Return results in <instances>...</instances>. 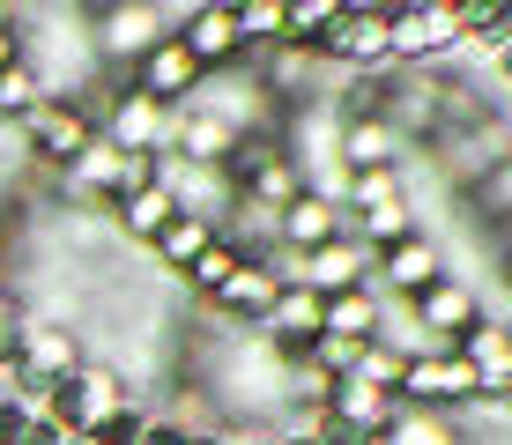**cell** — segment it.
<instances>
[{"label":"cell","mask_w":512,"mask_h":445,"mask_svg":"<svg viewBox=\"0 0 512 445\" xmlns=\"http://www.w3.org/2000/svg\"><path fill=\"white\" fill-rule=\"evenodd\" d=\"M320 67H349V75H372V67H394V15L386 0H342L334 23L312 45Z\"/></svg>","instance_id":"6da1fadb"},{"label":"cell","mask_w":512,"mask_h":445,"mask_svg":"<svg viewBox=\"0 0 512 445\" xmlns=\"http://www.w3.org/2000/svg\"><path fill=\"white\" fill-rule=\"evenodd\" d=\"M82 23H90V52L127 75V67H134L156 38H171V30H179V15L156 8V0H104V8H82Z\"/></svg>","instance_id":"7a4b0ae2"},{"label":"cell","mask_w":512,"mask_h":445,"mask_svg":"<svg viewBox=\"0 0 512 445\" xmlns=\"http://www.w3.org/2000/svg\"><path fill=\"white\" fill-rule=\"evenodd\" d=\"M15 134H23V156H30V164L67 171V164L97 141V119H90V104H75V97H45L38 112L15 119Z\"/></svg>","instance_id":"3957f363"},{"label":"cell","mask_w":512,"mask_h":445,"mask_svg":"<svg viewBox=\"0 0 512 445\" xmlns=\"http://www.w3.org/2000/svg\"><path fill=\"white\" fill-rule=\"evenodd\" d=\"M475 386H483V379H475L453 349H423V356L401 364L394 401H401V408H431V416H461V408L475 401Z\"/></svg>","instance_id":"277c9868"},{"label":"cell","mask_w":512,"mask_h":445,"mask_svg":"<svg viewBox=\"0 0 512 445\" xmlns=\"http://www.w3.org/2000/svg\"><path fill=\"white\" fill-rule=\"evenodd\" d=\"M386 15H394V67H438L446 52H461L446 0H386Z\"/></svg>","instance_id":"5b68a950"},{"label":"cell","mask_w":512,"mask_h":445,"mask_svg":"<svg viewBox=\"0 0 512 445\" xmlns=\"http://www.w3.org/2000/svg\"><path fill=\"white\" fill-rule=\"evenodd\" d=\"M90 119H97V141H112V149H127V156H164L171 112H164L156 97H141L127 75H119L112 104H104V112H90Z\"/></svg>","instance_id":"8992f818"},{"label":"cell","mask_w":512,"mask_h":445,"mask_svg":"<svg viewBox=\"0 0 512 445\" xmlns=\"http://www.w3.org/2000/svg\"><path fill=\"white\" fill-rule=\"evenodd\" d=\"M82 334L67 327V319H38L30 312V327H23V356H15V371H8V386H60L67 371L82 364Z\"/></svg>","instance_id":"52a82bcc"},{"label":"cell","mask_w":512,"mask_h":445,"mask_svg":"<svg viewBox=\"0 0 512 445\" xmlns=\"http://www.w3.org/2000/svg\"><path fill=\"white\" fill-rule=\"evenodd\" d=\"M290 282L312 290L320 305L327 297H349V290H372V253H364L357 238H334V245H320V253L290 260Z\"/></svg>","instance_id":"ba28073f"},{"label":"cell","mask_w":512,"mask_h":445,"mask_svg":"<svg viewBox=\"0 0 512 445\" xmlns=\"http://www.w3.org/2000/svg\"><path fill=\"white\" fill-rule=\"evenodd\" d=\"M290 282V260H245L231 282H223L216 297H208V312L216 319H231L238 334H253L260 319H268V305H275V290Z\"/></svg>","instance_id":"9c48e42d"},{"label":"cell","mask_w":512,"mask_h":445,"mask_svg":"<svg viewBox=\"0 0 512 445\" xmlns=\"http://www.w3.org/2000/svg\"><path fill=\"white\" fill-rule=\"evenodd\" d=\"M409 319L431 334V349H446L461 327H475V319H483V297H475L468 275H453V267H446V275H438L423 297H409Z\"/></svg>","instance_id":"30bf717a"},{"label":"cell","mask_w":512,"mask_h":445,"mask_svg":"<svg viewBox=\"0 0 512 445\" xmlns=\"http://www.w3.org/2000/svg\"><path fill=\"white\" fill-rule=\"evenodd\" d=\"M334 238H349V216L327 201V193H297V201L275 216L282 260H305V253H320V245H334Z\"/></svg>","instance_id":"8fae6325"},{"label":"cell","mask_w":512,"mask_h":445,"mask_svg":"<svg viewBox=\"0 0 512 445\" xmlns=\"http://www.w3.org/2000/svg\"><path fill=\"white\" fill-rule=\"evenodd\" d=\"M127 82L141 89V97H156L164 112H179V104L193 97V82H201V67H193V52H186L179 38H156V45L127 67Z\"/></svg>","instance_id":"7c38bea8"},{"label":"cell","mask_w":512,"mask_h":445,"mask_svg":"<svg viewBox=\"0 0 512 445\" xmlns=\"http://www.w3.org/2000/svg\"><path fill=\"white\" fill-rule=\"evenodd\" d=\"M401 416V401L386 386H364V379H334L327 386V423L334 438H386V423Z\"/></svg>","instance_id":"4fadbf2b"},{"label":"cell","mask_w":512,"mask_h":445,"mask_svg":"<svg viewBox=\"0 0 512 445\" xmlns=\"http://www.w3.org/2000/svg\"><path fill=\"white\" fill-rule=\"evenodd\" d=\"M171 38L193 52V67H201V75H216V67H238V60H245L238 23H231V0H216V8H186Z\"/></svg>","instance_id":"5bb4252c"},{"label":"cell","mask_w":512,"mask_h":445,"mask_svg":"<svg viewBox=\"0 0 512 445\" xmlns=\"http://www.w3.org/2000/svg\"><path fill=\"white\" fill-rule=\"evenodd\" d=\"M334 164H342V178L401 171V164H409V141L386 127V119H342V134H334Z\"/></svg>","instance_id":"9a60e30c"},{"label":"cell","mask_w":512,"mask_h":445,"mask_svg":"<svg viewBox=\"0 0 512 445\" xmlns=\"http://www.w3.org/2000/svg\"><path fill=\"white\" fill-rule=\"evenodd\" d=\"M253 334H260V342H268L275 356H305L312 342H320V297L297 290V282H282L275 305H268V319H260Z\"/></svg>","instance_id":"2e32d148"},{"label":"cell","mask_w":512,"mask_h":445,"mask_svg":"<svg viewBox=\"0 0 512 445\" xmlns=\"http://www.w3.org/2000/svg\"><path fill=\"white\" fill-rule=\"evenodd\" d=\"M438 275H446V253H438L423 230L401 238V245H386V253L372 260V290H394V297H423Z\"/></svg>","instance_id":"e0dca14e"},{"label":"cell","mask_w":512,"mask_h":445,"mask_svg":"<svg viewBox=\"0 0 512 445\" xmlns=\"http://www.w3.org/2000/svg\"><path fill=\"white\" fill-rule=\"evenodd\" d=\"M446 349L461 356V364L475 371V379H512V327H505L498 312H483L475 327H461Z\"/></svg>","instance_id":"ac0fdd59"},{"label":"cell","mask_w":512,"mask_h":445,"mask_svg":"<svg viewBox=\"0 0 512 445\" xmlns=\"http://www.w3.org/2000/svg\"><path fill=\"white\" fill-rule=\"evenodd\" d=\"M379 319H386L379 290H349V297L320 305V334H334V342H379Z\"/></svg>","instance_id":"d6986e66"},{"label":"cell","mask_w":512,"mask_h":445,"mask_svg":"<svg viewBox=\"0 0 512 445\" xmlns=\"http://www.w3.org/2000/svg\"><path fill=\"white\" fill-rule=\"evenodd\" d=\"M171 216H179V208H171L164 178H156V186H141V193H127V201H112V230H119V238H134V245H149Z\"/></svg>","instance_id":"ffe728a7"},{"label":"cell","mask_w":512,"mask_h":445,"mask_svg":"<svg viewBox=\"0 0 512 445\" xmlns=\"http://www.w3.org/2000/svg\"><path fill=\"white\" fill-rule=\"evenodd\" d=\"M216 238H223V230H208V223H193V216H171V223L149 238V260H156V267H171V275H186V267L201 260Z\"/></svg>","instance_id":"44dd1931"},{"label":"cell","mask_w":512,"mask_h":445,"mask_svg":"<svg viewBox=\"0 0 512 445\" xmlns=\"http://www.w3.org/2000/svg\"><path fill=\"white\" fill-rule=\"evenodd\" d=\"M409 201V171H357L342 186V216H372V208Z\"/></svg>","instance_id":"7402d4cb"},{"label":"cell","mask_w":512,"mask_h":445,"mask_svg":"<svg viewBox=\"0 0 512 445\" xmlns=\"http://www.w3.org/2000/svg\"><path fill=\"white\" fill-rule=\"evenodd\" d=\"M386 445H461V416H431V408H401L386 423Z\"/></svg>","instance_id":"603a6c76"},{"label":"cell","mask_w":512,"mask_h":445,"mask_svg":"<svg viewBox=\"0 0 512 445\" xmlns=\"http://www.w3.org/2000/svg\"><path fill=\"white\" fill-rule=\"evenodd\" d=\"M334 8H342V0H282V45L312 52V45H320V30L334 23Z\"/></svg>","instance_id":"cb8c5ba5"},{"label":"cell","mask_w":512,"mask_h":445,"mask_svg":"<svg viewBox=\"0 0 512 445\" xmlns=\"http://www.w3.org/2000/svg\"><path fill=\"white\" fill-rule=\"evenodd\" d=\"M238 267H245V260H238V245H231V238H216V245H208V253H201V260H193L186 275H179V282H186V290H193V297L208 305V297H216L223 282L238 275Z\"/></svg>","instance_id":"d4e9b609"},{"label":"cell","mask_w":512,"mask_h":445,"mask_svg":"<svg viewBox=\"0 0 512 445\" xmlns=\"http://www.w3.org/2000/svg\"><path fill=\"white\" fill-rule=\"evenodd\" d=\"M38 104H45V82L15 60L8 75H0V119H23V112H38Z\"/></svg>","instance_id":"484cf974"},{"label":"cell","mask_w":512,"mask_h":445,"mask_svg":"<svg viewBox=\"0 0 512 445\" xmlns=\"http://www.w3.org/2000/svg\"><path fill=\"white\" fill-rule=\"evenodd\" d=\"M23 327H30V305L15 290H0V371H15V356H23Z\"/></svg>","instance_id":"4316f807"},{"label":"cell","mask_w":512,"mask_h":445,"mask_svg":"<svg viewBox=\"0 0 512 445\" xmlns=\"http://www.w3.org/2000/svg\"><path fill=\"white\" fill-rule=\"evenodd\" d=\"M134 445H193V423H179V416H149Z\"/></svg>","instance_id":"83f0119b"},{"label":"cell","mask_w":512,"mask_h":445,"mask_svg":"<svg viewBox=\"0 0 512 445\" xmlns=\"http://www.w3.org/2000/svg\"><path fill=\"white\" fill-rule=\"evenodd\" d=\"M23 60V30H15V8H0V75Z\"/></svg>","instance_id":"f1b7e54d"},{"label":"cell","mask_w":512,"mask_h":445,"mask_svg":"<svg viewBox=\"0 0 512 445\" xmlns=\"http://www.w3.org/2000/svg\"><path fill=\"white\" fill-rule=\"evenodd\" d=\"M275 445H327V438H290V431H275Z\"/></svg>","instance_id":"f546056e"},{"label":"cell","mask_w":512,"mask_h":445,"mask_svg":"<svg viewBox=\"0 0 512 445\" xmlns=\"http://www.w3.org/2000/svg\"><path fill=\"white\" fill-rule=\"evenodd\" d=\"M0 401H8V371H0Z\"/></svg>","instance_id":"4dcf8cb0"}]
</instances>
